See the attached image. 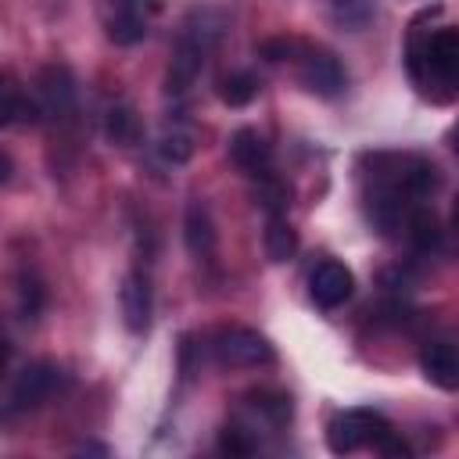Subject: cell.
<instances>
[{"label":"cell","instance_id":"obj_17","mask_svg":"<svg viewBox=\"0 0 459 459\" xmlns=\"http://www.w3.org/2000/svg\"><path fill=\"white\" fill-rule=\"evenodd\" d=\"M32 111H36V108L22 97V90H18L7 75H0V129L11 126L14 118H36Z\"/></svg>","mask_w":459,"mask_h":459},{"label":"cell","instance_id":"obj_9","mask_svg":"<svg viewBox=\"0 0 459 459\" xmlns=\"http://www.w3.org/2000/svg\"><path fill=\"white\" fill-rule=\"evenodd\" d=\"M39 108L50 118H68L75 111V82L65 65H47L39 72Z\"/></svg>","mask_w":459,"mask_h":459},{"label":"cell","instance_id":"obj_1","mask_svg":"<svg viewBox=\"0 0 459 459\" xmlns=\"http://www.w3.org/2000/svg\"><path fill=\"white\" fill-rule=\"evenodd\" d=\"M197 18H201V22H186V29H183V36H179V43H176V50H172L169 75H165V90H169V93H186V90L194 86V79H197L201 68H204L208 50H212L215 39H219V25H222V22H219L212 11H201Z\"/></svg>","mask_w":459,"mask_h":459},{"label":"cell","instance_id":"obj_15","mask_svg":"<svg viewBox=\"0 0 459 459\" xmlns=\"http://www.w3.org/2000/svg\"><path fill=\"white\" fill-rule=\"evenodd\" d=\"M298 251V233L290 230V222L283 215H269L265 226V255L269 262H290Z\"/></svg>","mask_w":459,"mask_h":459},{"label":"cell","instance_id":"obj_4","mask_svg":"<svg viewBox=\"0 0 459 459\" xmlns=\"http://www.w3.org/2000/svg\"><path fill=\"white\" fill-rule=\"evenodd\" d=\"M212 351L222 366H269L273 362V344L251 330V326H219L212 337Z\"/></svg>","mask_w":459,"mask_h":459},{"label":"cell","instance_id":"obj_7","mask_svg":"<svg viewBox=\"0 0 459 459\" xmlns=\"http://www.w3.org/2000/svg\"><path fill=\"white\" fill-rule=\"evenodd\" d=\"M305 90H312L316 97H337L344 86H348V75L341 68V61L330 54V50H308L301 57V68H298Z\"/></svg>","mask_w":459,"mask_h":459},{"label":"cell","instance_id":"obj_18","mask_svg":"<svg viewBox=\"0 0 459 459\" xmlns=\"http://www.w3.org/2000/svg\"><path fill=\"white\" fill-rule=\"evenodd\" d=\"M158 151H161V158H165V161L183 165V161L194 154V136H190L186 129H172V133H165V136H161Z\"/></svg>","mask_w":459,"mask_h":459},{"label":"cell","instance_id":"obj_14","mask_svg":"<svg viewBox=\"0 0 459 459\" xmlns=\"http://www.w3.org/2000/svg\"><path fill=\"white\" fill-rule=\"evenodd\" d=\"M405 230H409V240H412L416 251H423V255L437 251V244H441V226H437V219H434L430 208H412L409 219H405Z\"/></svg>","mask_w":459,"mask_h":459},{"label":"cell","instance_id":"obj_10","mask_svg":"<svg viewBox=\"0 0 459 459\" xmlns=\"http://www.w3.org/2000/svg\"><path fill=\"white\" fill-rule=\"evenodd\" d=\"M230 158H233V165H240L255 179L273 176V151L255 129H237L230 136Z\"/></svg>","mask_w":459,"mask_h":459},{"label":"cell","instance_id":"obj_23","mask_svg":"<svg viewBox=\"0 0 459 459\" xmlns=\"http://www.w3.org/2000/svg\"><path fill=\"white\" fill-rule=\"evenodd\" d=\"M7 172H11V161H7V154H0V183L7 179Z\"/></svg>","mask_w":459,"mask_h":459},{"label":"cell","instance_id":"obj_11","mask_svg":"<svg viewBox=\"0 0 459 459\" xmlns=\"http://www.w3.org/2000/svg\"><path fill=\"white\" fill-rule=\"evenodd\" d=\"M57 380H61L57 366H50V362H32V366H25V373L18 377L11 402H14L18 409H36V405H43V402L54 394Z\"/></svg>","mask_w":459,"mask_h":459},{"label":"cell","instance_id":"obj_22","mask_svg":"<svg viewBox=\"0 0 459 459\" xmlns=\"http://www.w3.org/2000/svg\"><path fill=\"white\" fill-rule=\"evenodd\" d=\"M294 50H298V43H294V39H283V36L262 43V57H269V61H287Z\"/></svg>","mask_w":459,"mask_h":459},{"label":"cell","instance_id":"obj_19","mask_svg":"<svg viewBox=\"0 0 459 459\" xmlns=\"http://www.w3.org/2000/svg\"><path fill=\"white\" fill-rule=\"evenodd\" d=\"M133 136H136V115H133L126 104L111 108V111H108V140H115V143H129Z\"/></svg>","mask_w":459,"mask_h":459},{"label":"cell","instance_id":"obj_16","mask_svg":"<svg viewBox=\"0 0 459 459\" xmlns=\"http://www.w3.org/2000/svg\"><path fill=\"white\" fill-rule=\"evenodd\" d=\"M255 93H258V79H255L251 72H233V75H222V79H219V97H222V104H230V108L251 104Z\"/></svg>","mask_w":459,"mask_h":459},{"label":"cell","instance_id":"obj_3","mask_svg":"<svg viewBox=\"0 0 459 459\" xmlns=\"http://www.w3.org/2000/svg\"><path fill=\"white\" fill-rule=\"evenodd\" d=\"M387 430H391V423H387L377 409H344V412H337V416L330 420L326 441H330V452L344 455V452L377 445Z\"/></svg>","mask_w":459,"mask_h":459},{"label":"cell","instance_id":"obj_5","mask_svg":"<svg viewBox=\"0 0 459 459\" xmlns=\"http://www.w3.org/2000/svg\"><path fill=\"white\" fill-rule=\"evenodd\" d=\"M351 290H355L351 269L341 265V262H333V258L319 262V265L312 269V276H308V294H312V301H316L319 308H337V305H344V301L351 298Z\"/></svg>","mask_w":459,"mask_h":459},{"label":"cell","instance_id":"obj_13","mask_svg":"<svg viewBox=\"0 0 459 459\" xmlns=\"http://www.w3.org/2000/svg\"><path fill=\"white\" fill-rule=\"evenodd\" d=\"M183 237H186V247L194 258H208L215 251V222H212V212L208 204L194 201L186 208V222H183Z\"/></svg>","mask_w":459,"mask_h":459},{"label":"cell","instance_id":"obj_12","mask_svg":"<svg viewBox=\"0 0 459 459\" xmlns=\"http://www.w3.org/2000/svg\"><path fill=\"white\" fill-rule=\"evenodd\" d=\"M420 369L441 391H455L459 387V355H455V348L448 341H427L423 351H420Z\"/></svg>","mask_w":459,"mask_h":459},{"label":"cell","instance_id":"obj_2","mask_svg":"<svg viewBox=\"0 0 459 459\" xmlns=\"http://www.w3.org/2000/svg\"><path fill=\"white\" fill-rule=\"evenodd\" d=\"M409 68L420 82H427V75H434L445 86H452L459 75V32L448 25L437 32L416 29L409 39Z\"/></svg>","mask_w":459,"mask_h":459},{"label":"cell","instance_id":"obj_8","mask_svg":"<svg viewBox=\"0 0 459 459\" xmlns=\"http://www.w3.org/2000/svg\"><path fill=\"white\" fill-rule=\"evenodd\" d=\"M118 301H122V323L129 333H147L151 326V312H154V301H151V280L143 273H126L122 276V287H118Z\"/></svg>","mask_w":459,"mask_h":459},{"label":"cell","instance_id":"obj_21","mask_svg":"<svg viewBox=\"0 0 459 459\" xmlns=\"http://www.w3.org/2000/svg\"><path fill=\"white\" fill-rule=\"evenodd\" d=\"M219 448H222V452H230V455H247V452H251V441L244 437V430H240V427H226V430H222Z\"/></svg>","mask_w":459,"mask_h":459},{"label":"cell","instance_id":"obj_24","mask_svg":"<svg viewBox=\"0 0 459 459\" xmlns=\"http://www.w3.org/2000/svg\"><path fill=\"white\" fill-rule=\"evenodd\" d=\"M4 369H7V344L0 341V373H4Z\"/></svg>","mask_w":459,"mask_h":459},{"label":"cell","instance_id":"obj_6","mask_svg":"<svg viewBox=\"0 0 459 459\" xmlns=\"http://www.w3.org/2000/svg\"><path fill=\"white\" fill-rule=\"evenodd\" d=\"M158 0H115V11L108 18V36L118 47H133L147 36L151 14H154Z\"/></svg>","mask_w":459,"mask_h":459},{"label":"cell","instance_id":"obj_20","mask_svg":"<svg viewBox=\"0 0 459 459\" xmlns=\"http://www.w3.org/2000/svg\"><path fill=\"white\" fill-rule=\"evenodd\" d=\"M251 398H255V409H262L276 427L290 420V398L287 394H280V391H255Z\"/></svg>","mask_w":459,"mask_h":459}]
</instances>
